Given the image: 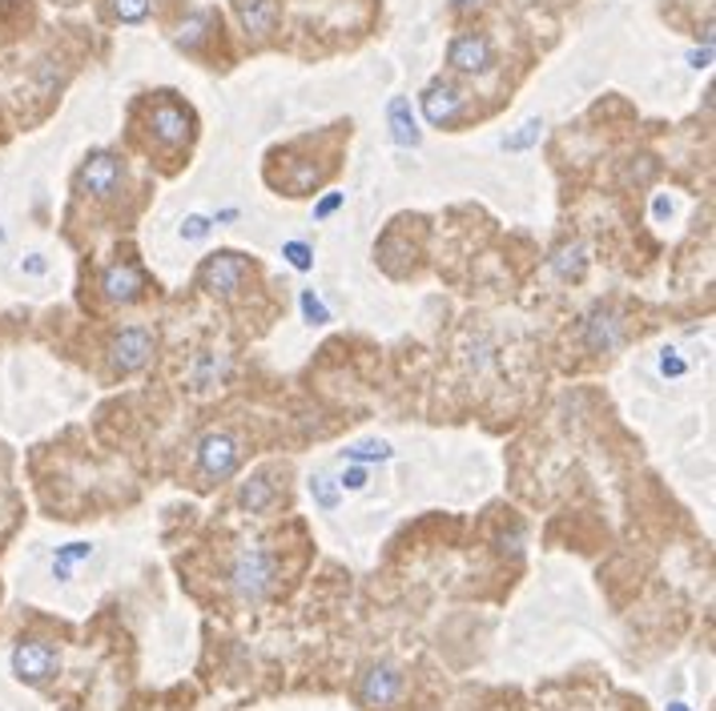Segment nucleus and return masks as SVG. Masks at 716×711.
<instances>
[{
    "label": "nucleus",
    "mask_w": 716,
    "mask_h": 711,
    "mask_svg": "<svg viewBox=\"0 0 716 711\" xmlns=\"http://www.w3.org/2000/svg\"><path fill=\"white\" fill-rule=\"evenodd\" d=\"M419 109H423L427 125L455 129L459 121H463V113H467V97H463V89H459L455 81L439 77V81H431L423 89V97H419Z\"/></svg>",
    "instance_id": "6"
},
{
    "label": "nucleus",
    "mask_w": 716,
    "mask_h": 711,
    "mask_svg": "<svg viewBox=\"0 0 716 711\" xmlns=\"http://www.w3.org/2000/svg\"><path fill=\"white\" fill-rule=\"evenodd\" d=\"M238 218H242V210H218V213L210 218V222H213V225H234Z\"/></svg>",
    "instance_id": "33"
},
{
    "label": "nucleus",
    "mask_w": 716,
    "mask_h": 711,
    "mask_svg": "<svg viewBox=\"0 0 716 711\" xmlns=\"http://www.w3.org/2000/svg\"><path fill=\"white\" fill-rule=\"evenodd\" d=\"M310 495H315V502L318 507H322V511H334V507H339V482H334V478L330 475H315L310 478Z\"/></svg>",
    "instance_id": "23"
},
{
    "label": "nucleus",
    "mask_w": 716,
    "mask_h": 711,
    "mask_svg": "<svg viewBox=\"0 0 716 711\" xmlns=\"http://www.w3.org/2000/svg\"><path fill=\"white\" fill-rule=\"evenodd\" d=\"M403 688H407V676H403L395 664H371L359 679V703L366 711H390L403 700Z\"/></svg>",
    "instance_id": "4"
},
{
    "label": "nucleus",
    "mask_w": 716,
    "mask_h": 711,
    "mask_svg": "<svg viewBox=\"0 0 716 711\" xmlns=\"http://www.w3.org/2000/svg\"><path fill=\"white\" fill-rule=\"evenodd\" d=\"M89 555H93V547H89V543H69V547H60L57 559H53V575H57V579H69L73 563L89 559Z\"/></svg>",
    "instance_id": "22"
},
{
    "label": "nucleus",
    "mask_w": 716,
    "mask_h": 711,
    "mask_svg": "<svg viewBox=\"0 0 716 711\" xmlns=\"http://www.w3.org/2000/svg\"><path fill=\"white\" fill-rule=\"evenodd\" d=\"M21 269L24 274H33V278H41V274L48 269V262L41 254H29V262H21Z\"/></svg>",
    "instance_id": "31"
},
{
    "label": "nucleus",
    "mask_w": 716,
    "mask_h": 711,
    "mask_svg": "<svg viewBox=\"0 0 716 711\" xmlns=\"http://www.w3.org/2000/svg\"><path fill=\"white\" fill-rule=\"evenodd\" d=\"M584 342L592 354H612L620 346V318L608 305H596L592 314L584 318Z\"/></svg>",
    "instance_id": "13"
},
{
    "label": "nucleus",
    "mask_w": 716,
    "mask_h": 711,
    "mask_svg": "<svg viewBox=\"0 0 716 711\" xmlns=\"http://www.w3.org/2000/svg\"><path fill=\"white\" fill-rule=\"evenodd\" d=\"M298 305H302V318L310 322V326H327L330 322V310H327V302L318 298L315 290H302V298H298Z\"/></svg>",
    "instance_id": "24"
},
{
    "label": "nucleus",
    "mask_w": 716,
    "mask_h": 711,
    "mask_svg": "<svg viewBox=\"0 0 716 711\" xmlns=\"http://www.w3.org/2000/svg\"><path fill=\"white\" fill-rule=\"evenodd\" d=\"M543 137V121L540 118H531V121H524V125L516 129V133H507L504 137V149L507 153H524V149H531L536 141Z\"/></svg>",
    "instance_id": "21"
},
{
    "label": "nucleus",
    "mask_w": 716,
    "mask_h": 711,
    "mask_svg": "<svg viewBox=\"0 0 716 711\" xmlns=\"http://www.w3.org/2000/svg\"><path fill=\"white\" fill-rule=\"evenodd\" d=\"M213 33H222V21L213 12H194V16H186V21L177 24L174 45L181 53H189V57H201V45L213 41Z\"/></svg>",
    "instance_id": "14"
},
{
    "label": "nucleus",
    "mask_w": 716,
    "mask_h": 711,
    "mask_svg": "<svg viewBox=\"0 0 716 711\" xmlns=\"http://www.w3.org/2000/svg\"><path fill=\"white\" fill-rule=\"evenodd\" d=\"M230 579H234L238 599H246V603H262V599L271 595L274 579H278V567H274V559L266 555V551H246V555H238Z\"/></svg>",
    "instance_id": "5"
},
{
    "label": "nucleus",
    "mask_w": 716,
    "mask_h": 711,
    "mask_svg": "<svg viewBox=\"0 0 716 711\" xmlns=\"http://www.w3.org/2000/svg\"><path fill=\"white\" fill-rule=\"evenodd\" d=\"M12 671H16V679L41 688V684H48V679L60 671L57 647H48V643H41V640L16 643V652H12Z\"/></svg>",
    "instance_id": "8"
},
{
    "label": "nucleus",
    "mask_w": 716,
    "mask_h": 711,
    "mask_svg": "<svg viewBox=\"0 0 716 711\" xmlns=\"http://www.w3.org/2000/svg\"><path fill=\"white\" fill-rule=\"evenodd\" d=\"M210 230H213V222L206 218V213H189L186 222H181V237H186V242H201Z\"/></svg>",
    "instance_id": "27"
},
{
    "label": "nucleus",
    "mask_w": 716,
    "mask_h": 711,
    "mask_svg": "<svg viewBox=\"0 0 716 711\" xmlns=\"http://www.w3.org/2000/svg\"><path fill=\"white\" fill-rule=\"evenodd\" d=\"M153 351H157V338H153L150 326H125L113 334V342H109V370L113 374H137L150 366Z\"/></svg>",
    "instance_id": "3"
},
{
    "label": "nucleus",
    "mask_w": 716,
    "mask_h": 711,
    "mask_svg": "<svg viewBox=\"0 0 716 711\" xmlns=\"http://www.w3.org/2000/svg\"><path fill=\"white\" fill-rule=\"evenodd\" d=\"M660 374H664V378H669V374H672V378H681V374H684L681 354H676V351H664V354H660Z\"/></svg>",
    "instance_id": "28"
},
{
    "label": "nucleus",
    "mask_w": 716,
    "mask_h": 711,
    "mask_svg": "<svg viewBox=\"0 0 716 711\" xmlns=\"http://www.w3.org/2000/svg\"><path fill=\"white\" fill-rule=\"evenodd\" d=\"M689 60H693V69H708V60H713V41H705V48H696Z\"/></svg>",
    "instance_id": "32"
},
{
    "label": "nucleus",
    "mask_w": 716,
    "mask_h": 711,
    "mask_svg": "<svg viewBox=\"0 0 716 711\" xmlns=\"http://www.w3.org/2000/svg\"><path fill=\"white\" fill-rule=\"evenodd\" d=\"M387 125H390V141H395V145H403V149H419L423 133H419V121H415L411 101H407V97H395V101L387 105Z\"/></svg>",
    "instance_id": "15"
},
{
    "label": "nucleus",
    "mask_w": 716,
    "mask_h": 711,
    "mask_svg": "<svg viewBox=\"0 0 716 711\" xmlns=\"http://www.w3.org/2000/svg\"><path fill=\"white\" fill-rule=\"evenodd\" d=\"M271 499H274V482L266 475H254L246 487H242V495H238V502H242L250 514L266 511V507H271Z\"/></svg>",
    "instance_id": "19"
},
{
    "label": "nucleus",
    "mask_w": 716,
    "mask_h": 711,
    "mask_svg": "<svg viewBox=\"0 0 716 711\" xmlns=\"http://www.w3.org/2000/svg\"><path fill=\"white\" fill-rule=\"evenodd\" d=\"M487 4H492V0H451V9L463 12V16H471V12H483Z\"/></svg>",
    "instance_id": "30"
},
{
    "label": "nucleus",
    "mask_w": 716,
    "mask_h": 711,
    "mask_svg": "<svg viewBox=\"0 0 716 711\" xmlns=\"http://www.w3.org/2000/svg\"><path fill=\"white\" fill-rule=\"evenodd\" d=\"M238 24L254 41H271L278 33V0H234Z\"/></svg>",
    "instance_id": "12"
},
{
    "label": "nucleus",
    "mask_w": 716,
    "mask_h": 711,
    "mask_svg": "<svg viewBox=\"0 0 716 711\" xmlns=\"http://www.w3.org/2000/svg\"><path fill=\"white\" fill-rule=\"evenodd\" d=\"M334 482H339V490H366V482H371V470H366L363 463H346Z\"/></svg>",
    "instance_id": "25"
},
{
    "label": "nucleus",
    "mask_w": 716,
    "mask_h": 711,
    "mask_svg": "<svg viewBox=\"0 0 716 711\" xmlns=\"http://www.w3.org/2000/svg\"><path fill=\"white\" fill-rule=\"evenodd\" d=\"M552 266H555V274H560V278H584V245L580 242H572V245H560V249H555V257H552Z\"/></svg>",
    "instance_id": "20"
},
{
    "label": "nucleus",
    "mask_w": 716,
    "mask_h": 711,
    "mask_svg": "<svg viewBox=\"0 0 716 711\" xmlns=\"http://www.w3.org/2000/svg\"><path fill=\"white\" fill-rule=\"evenodd\" d=\"M230 374V358H218V354H198V362H194V370H189V378H194V386L198 390H210V386H218Z\"/></svg>",
    "instance_id": "16"
},
{
    "label": "nucleus",
    "mask_w": 716,
    "mask_h": 711,
    "mask_svg": "<svg viewBox=\"0 0 716 711\" xmlns=\"http://www.w3.org/2000/svg\"><path fill=\"white\" fill-rule=\"evenodd\" d=\"M395 458V451H390L387 438H363V443H351L346 451H342V463H390Z\"/></svg>",
    "instance_id": "17"
},
{
    "label": "nucleus",
    "mask_w": 716,
    "mask_h": 711,
    "mask_svg": "<svg viewBox=\"0 0 716 711\" xmlns=\"http://www.w3.org/2000/svg\"><path fill=\"white\" fill-rule=\"evenodd\" d=\"M194 109L181 105L177 93H157V101H150V133L162 141L165 149H181L194 137Z\"/></svg>",
    "instance_id": "1"
},
{
    "label": "nucleus",
    "mask_w": 716,
    "mask_h": 711,
    "mask_svg": "<svg viewBox=\"0 0 716 711\" xmlns=\"http://www.w3.org/2000/svg\"><path fill=\"white\" fill-rule=\"evenodd\" d=\"M101 290H106L109 302L130 305L150 290V281H145V274L133 266V262H118V266H109L106 274H101Z\"/></svg>",
    "instance_id": "11"
},
{
    "label": "nucleus",
    "mask_w": 716,
    "mask_h": 711,
    "mask_svg": "<svg viewBox=\"0 0 716 711\" xmlns=\"http://www.w3.org/2000/svg\"><path fill=\"white\" fill-rule=\"evenodd\" d=\"M339 205H342V193H327V198H322V201L315 205V218H318V222H327V218H330L334 210H339Z\"/></svg>",
    "instance_id": "29"
},
{
    "label": "nucleus",
    "mask_w": 716,
    "mask_h": 711,
    "mask_svg": "<svg viewBox=\"0 0 716 711\" xmlns=\"http://www.w3.org/2000/svg\"><path fill=\"white\" fill-rule=\"evenodd\" d=\"M106 12H109V21H118V24H142V21H150L153 0H106Z\"/></svg>",
    "instance_id": "18"
},
{
    "label": "nucleus",
    "mask_w": 716,
    "mask_h": 711,
    "mask_svg": "<svg viewBox=\"0 0 716 711\" xmlns=\"http://www.w3.org/2000/svg\"><path fill=\"white\" fill-rule=\"evenodd\" d=\"M283 257L290 262L294 269H310V266H315V249H310L306 242H286L283 245Z\"/></svg>",
    "instance_id": "26"
},
{
    "label": "nucleus",
    "mask_w": 716,
    "mask_h": 711,
    "mask_svg": "<svg viewBox=\"0 0 716 711\" xmlns=\"http://www.w3.org/2000/svg\"><path fill=\"white\" fill-rule=\"evenodd\" d=\"M242 281H246V257L230 254V249L210 254L198 269V286L213 298H234L242 290Z\"/></svg>",
    "instance_id": "7"
},
{
    "label": "nucleus",
    "mask_w": 716,
    "mask_h": 711,
    "mask_svg": "<svg viewBox=\"0 0 716 711\" xmlns=\"http://www.w3.org/2000/svg\"><path fill=\"white\" fill-rule=\"evenodd\" d=\"M121 186H125V162H121L118 153L109 149H97L89 153L81 162V169H77V189L81 193H89V198H118Z\"/></svg>",
    "instance_id": "2"
},
{
    "label": "nucleus",
    "mask_w": 716,
    "mask_h": 711,
    "mask_svg": "<svg viewBox=\"0 0 716 711\" xmlns=\"http://www.w3.org/2000/svg\"><path fill=\"white\" fill-rule=\"evenodd\" d=\"M447 65L463 77H483L495 69V45L483 33H459L447 45Z\"/></svg>",
    "instance_id": "9"
},
{
    "label": "nucleus",
    "mask_w": 716,
    "mask_h": 711,
    "mask_svg": "<svg viewBox=\"0 0 716 711\" xmlns=\"http://www.w3.org/2000/svg\"><path fill=\"white\" fill-rule=\"evenodd\" d=\"M238 443L230 438L225 431H213V434H206L198 443V470L210 482H225V478L234 475L238 470Z\"/></svg>",
    "instance_id": "10"
}]
</instances>
